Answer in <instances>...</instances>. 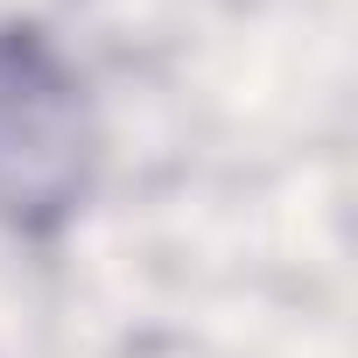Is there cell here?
Returning a JSON list of instances; mask_svg holds the SVG:
<instances>
[{"instance_id":"obj_1","label":"cell","mask_w":358,"mask_h":358,"mask_svg":"<svg viewBox=\"0 0 358 358\" xmlns=\"http://www.w3.org/2000/svg\"><path fill=\"white\" fill-rule=\"evenodd\" d=\"M92 106L64 50L36 22H0V225L57 232L92 190Z\"/></svg>"}]
</instances>
